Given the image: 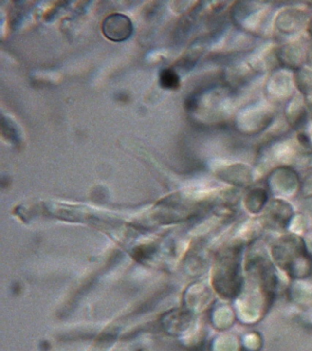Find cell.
I'll return each mask as SVG.
<instances>
[{
  "label": "cell",
  "instance_id": "1",
  "mask_svg": "<svg viewBox=\"0 0 312 351\" xmlns=\"http://www.w3.org/2000/svg\"><path fill=\"white\" fill-rule=\"evenodd\" d=\"M102 30L106 37L115 42H121L132 35L133 24L128 16L114 13L107 16L102 24Z\"/></svg>",
  "mask_w": 312,
  "mask_h": 351
},
{
  "label": "cell",
  "instance_id": "2",
  "mask_svg": "<svg viewBox=\"0 0 312 351\" xmlns=\"http://www.w3.org/2000/svg\"><path fill=\"white\" fill-rule=\"evenodd\" d=\"M160 84L165 89H176L180 84V78L170 69L163 70L160 73Z\"/></svg>",
  "mask_w": 312,
  "mask_h": 351
},
{
  "label": "cell",
  "instance_id": "3",
  "mask_svg": "<svg viewBox=\"0 0 312 351\" xmlns=\"http://www.w3.org/2000/svg\"><path fill=\"white\" fill-rule=\"evenodd\" d=\"M218 345L217 351H237L238 346L237 342L234 337H227L221 340Z\"/></svg>",
  "mask_w": 312,
  "mask_h": 351
}]
</instances>
